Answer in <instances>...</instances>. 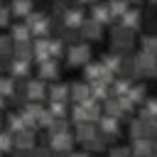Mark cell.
<instances>
[{"instance_id": "1", "label": "cell", "mask_w": 157, "mask_h": 157, "mask_svg": "<svg viewBox=\"0 0 157 157\" xmlns=\"http://www.w3.org/2000/svg\"><path fill=\"white\" fill-rule=\"evenodd\" d=\"M69 66H83V64H88V59H91V49H88V44H71L69 47Z\"/></svg>"}, {"instance_id": "2", "label": "cell", "mask_w": 157, "mask_h": 157, "mask_svg": "<svg viewBox=\"0 0 157 157\" xmlns=\"http://www.w3.org/2000/svg\"><path fill=\"white\" fill-rule=\"evenodd\" d=\"M29 29H32V34L39 39V37H44L47 34V29H49V17L44 15V12H32L29 17H27V22H25Z\"/></svg>"}, {"instance_id": "3", "label": "cell", "mask_w": 157, "mask_h": 157, "mask_svg": "<svg viewBox=\"0 0 157 157\" xmlns=\"http://www.w3.org/2000/svg\"><path fill=\"white\" fill-rule=\"evenodd\" d=\"M110 39H113V47H115V49H130V47H132V32L125 29L123 25H113Z\"/></svg>"}, {"instance_id": "4", "label": "cell", "mask_w": 157, "mask_h": 157, "mask_svg": "<svg viewBox=\"0 0 157 157\" xmlns=\"http://www.w3.org/2000/svg\"><path fill=\"white\" fill-rule=\"evenodd\" d=\"M78 32H81V37H83V39H101V32H103V25H101V22H96L93 17H86Z\"/></svg>"}, {"instance_id": "5", "label": "cell", "mask_w": 157, "mask_h": 157, "mask_svg": "<svg viewBox=\"0 0 157 157\" xmlns=\"http://www.w3.org/2000/svg\"><path fill=\"white\" fill-rule=\"evenodd\" d=\"M64 27H69V29H81V25H83V20H86V15L78 10V7H71V10H66L64 12Z\"/></svg>"}, {"instance_id": "6", "label": "cell", "mask_w": 157, "mask_h": 157, "mask_svg": "<svg viewBox=\"0 0 157 157\" xmlns=\"http://www.w3.org/2000/svg\"><path fill=\"white\" fill-rule=\"evenodd\" d=\"M118 25H123V27H125V29H130V32H135V29L142 25V12L132 7V10H128V12L118 20Z\"/></svg>"}, {"instance_id": "7", "label": "cell", "mask_w": 157, "mask_h": 157, "mask_svg": "<svg viewBox=\"0 0 157 157\" xmlns=\"http://www.w3.org/2000/svg\"><path fill=\"white\" fill-rule=\"evenodd\" d=\"M49 145H52V150H54V152H69V150H71V145H74V137H71L69 132H61V135H52Z\"/></svg>"}, {"instance_id": "8", "label": "cell", "mask_w": 157, "mask_h": 157, "mask_svg": "<svg viewBox=\"0 0 157 157\" xmlns=\"http://www.w3.org/2000/svg\"><path fill=\"white\" fill-rule=\"evenodd\" d=\"M32 54L37 56V61H39V64H42V61H49V59H52V54H49V39H47V37H39V39H34Z\"/></svg>"}, {"instance_id": "9", "label": "cell", "mask_w": 157, "mask_h": 157, "mask_svg": "<svg viewBox=\"0 0 157 157\" xmlns=\"http://www.w3.org/2000/svg\"><path fill=\"white\" fill-rule=\"evenodd\" d=\"M47 93H49V91L44 88L42 78H29V81H27V98H32V101H42Z\"/></svg>"}, {"instance_id": "10", "label": "cell", "mask_w": 157, "mask_h": 157, "mask_svg": "<svg viewBox=\"0 0 157 157\" xmlns=\"http://www.w3.org/2000/svg\"><path fill=\"white\" fill-rule=\"evenodd\" d=\"M91 17L96 20V22H101V25H108V22H113V17H110V10H108V2L103 5V2H96L93 7H91Z\"/></svg>"}, {"instance_id": "11", "label": "cell", "mask_w": 157, "mask_h": 157, "mask_svg": "<svg viewBox=\"0 0 157 157\" xmlns=\"http://www.w3.org/2000/svg\"><path fill=\"white\" fill-rule=\"evenodd\" d=\"M152 150H155V145H152L150 137H142V140L132 142V157H150Z\"/></svg>"}, {"instance_id": "12", "label": "cell", "mask_w": 157, "mask_h": 157, "mask_svg": "<svg viewBox=\"0 0 157 157\" xmlns=\"http://www.w3.org/2000/svg\"><path fill=\"white\" fill-rule=\"evenodd\" d=\"M49 98L56 101V103H64L66 98H71V86H66V83H54V86L49 88Z\"/></svg>"}, {"instance_id": "13", "label": "cell", "mask_w": 157, "mask_h": 157, "mask_svg": "<svg viewBox=\"0 0 157 157\" xmlns=\"http://www.w3.org/2000/svg\"><path fill=\"white\" fill-rule=\"evenodd\" d=\"M71 98H74L76 103L91 101V86H88V83H71Z\"/></svg>"}, {"instance_id": "14", "label": "cell", "mask_w": 157, "mask_h": 157, "mask_svg": "<svg viewBox=\"0 0 157 157\" xmlns=\"http://www.w3.org/2000/svg\"><path fill=\"white\" fill-rule=\"evenodd\" d=\"M32 0H12V5H10V12L12 15H17V17H29L34 10H32Z\"/></svg>"}, {"instance_id": "15", "label": "cell", "mask_w": 157, "mask_h": 157, "mask_svg": "<svg viewBox=\"0 0 157 157\" xmlns=\"http://www.w3.org/2000/svg\"><path fill=\"white\" fill-rule=\"evenodd\" d=\"M76 137H78L81 142H91V140L96 137V125H93V123H81V125H76Z\"/></svg>"}, {"instance_id": "16", "label": "cell", "mask_w": 157, "mask_h": 157, "mask_svg": "<svg viewBox=\"0 0 157 157\" xmlns=\"http://www.w3.org/2000/svg\"><path fill=\"white\" fill-rule=\"evenodd\" d=\"M108 10H110L113 20H120L130 7H128V0H108Z\"/></svg>"}, {"instance_id": "17", "label": "cell", "mask_w": 157, "mask_h": 157, "mask_svg": "<svg viewBox=\"0 0 157 157\" xmlns=\"http://www.w3.org/2000/svg\"><path fill=\"white\" fill-rule=\"evenodd\" d=\"M56 74H59L56 59H49V61H42L39 64V78H54Z\"/></svg>"}, {"instance_id": "18", "label": "cell", "mask_w": 157, "mask_h": 157, "mask_svg": "<svg viewBox=\"0 0 157 157\" xmlns=\"http://www.w3.org/2000/svg\"><path fill=\"white\" fill-rule=\"evenodd\" d=\"M101 64L113 74V71H120V66H123V56H120V54H105Z\"/></svg>"}, {"instance_id": "19", "label": "cell", "mask_w": 157, "mask_h": 157, "mask_svg": "<svg viewBox=\"0 0 157 157\" xmlns=\"http://www.w3.org/2000/svg\"><path fill=\"white\" fill-rule=\"evenodd\" d=\"M15 142L20 145V150H32L34 147V135L29 130H22V132L15 135Z\"/></svg>"}, {"instance_id": "20", "label": "cell", "mask_w": 157, "mask_h": 157, "mask_svg": "<svg viewBox=\"0 0 157 157\" xmlns=\"http://www.w3.org/2000/svg\"><path fill=\"white\" fill-rule=\"evenodd\" d=\"M32 37V29L27 25H12V39L15 42H29Z\"/></svg>"}, {"instance_id": "21", "label": "cell", "mask_w": 157, "mask_h": 157, "mask_svg": "<svg viewBox=\"0 0 157 157\" xmlns=\"http://www.w3.org/2000/svg\"><path fill=\"white\" fill-rule=\"evenodd\" d=\"M98 128H101L103 132L113 135V132H118V118H113V115H103V118L98 120Z\"/></svg>"}, {"instance_id": "22", "label": "cell", "mask_w": 157, "mask_h": 157, "mask_svg": "<svg viewBox=\"0 0 157 157\" xmlns=\"http://www.w3.org/2000/svg\"><path fill=\"white\" fill-rule=\"evenodd\" d=\"M10 69H12L15 76H27V71H29V61H25V59H15V61H10Z\"/></svg>"}, {"instance_id": "23", "label": "cell", "mask_w": 157, "mask_h": 157, "mask_svg": "<svg viewBox=\"0 0 157 157\" xmlns=\"http://www.w3.org/2000/svg\"><path fill=\"white\" fill-rule=\"evenodd\" d=\"M91 98H96V101H105V98H108V88H105V83H101V81L91 83Z\"/></svg>"}, {"instance_id": "24", "label": "cell", "mask_w": 157, "mask_h": 157, "mask_svg": "<svg viewBox=\"0 0 157 157\" xmlns=\"http://www.w3.org/2000/svg\"><path fill=\"white\" fill-rule=\"evenodd\" d=\"M15 54H17V59H29L32 56V47H29V42H15Z\"/></svg>"}, {"instance_id": "25", "label": "cell", "mask_w": 157, "mask_h": 157, "mask_svg": "<svg viewBox=\"0 0 157 157\" xmlns=\"http://www.w3.org/2000/svg\"><path fill=\"white\" fill-rule=\"evenodd\" d=\"M142 52H150L157 56V34H145L142 37Z\"/></svg>"}, {"instance_id": "26", "label": "cell", "mask_w": 157, "mask_h": 157, "mask_svg": "<svg viewBox=\"0 0 157 157\" xmlns=\"http://www.w3.org/2000/svg\"><path fill=\"white\" fill-rule=\"evenodd\" d=\"M125 96H128L132 103H140V101H145V88H142V86H137V88H130Z\"/></svg>"}, {"instance_id": "27", "label": "cell", "mask_w": 157, "mask_h": 157, "mask_svg": "<svg viewBox=\"0 0 157 157\" xmlns=\"http://www.w3.org/2000/svg\"><path fill=\"white\" fill-rule=\"evenodd\" d=\"M142 118H157V98H150L145 110H142Z\"/></svg>"}, {"instance_id": "28", "label": "cell", "mask_w": 157, "mask_h": 157, "mask_svg": "<svg viewBox=\"0 0 157 157\" xmlns=\"http://www.w3.org/2000/svg\"><path fill=\"white\" fill-rule=\"evenodd\" d=\"M49 113H52L54 118H64V115H66V108H64V103H56V101H52V108H49Z\"/></svg>"}, {"instance_id": "29", "label": "cell", "mask_w": 157, "mask_h": 157, "mask_svg": "<svg viewBox=\"0 0 157 157\" xmlns=\"http://www.w3.org/2000/svg\"><path fill=\"white\" fill-rule=\"evenodd\" d=\"M0 93H2V96H10V93H12V78L0 76Z\"/></svg>"}, {"instance_id": "30", "label": "cell", "mask_w": 157, "mask_h": 157, "mask_svg": "<svg viewBox=\"0 0 157 157\" xmlns=\"http://www.w3.org/2000/svg\"><path fill=\"white\" fill-rule=\"evenodd\" d=\"M108 157H132V150H128V147H113L108 152Z\"/></svg>"}, {"instance_id": "31", "label": "cell", "mask_w": 157, "mask_h": 157, "mask_svg": "<svg viewBox=\"0 0 157 157\" xmlns=\"http://www.w3.org/2000/svg\"><path fill=\"white\" fill-rule=\"evenodd\" d=\"M49 54H52V59L56 54H61V39H49Z\"/></svg>"}, {"instance_id": "32", "label": "cell", "mask_w": 157, "mask_h": 157, "mask_svg": "<svg viewBox=\"0 0 157 157\" xmlns=\"http://www.w3.org/2000/svg\"><path fill=\"white\" fill-rule=\"evenodd\" d=\"M12 147V137L7 135V132H0V152H5V150H10Z\"/></svg>"}, {"instance_id": "33", "label": "cell", "mask_w": 157, "mask_h": 157, "mask_svg": "<svg viewBox=\"0 0 157 157\" xmlns=\"http://www.w3.org/2000/svg\"><path fill=\"white\" fill-rule=\"evenodd\" d=\"M7 54H10V37L0 34V56H7Z\"/></svg>"}, {"instance_id": "34", "label": "cell", "mask_w": 157, "mask_h": 157, "mask_svg": "<svg viewBox=\"0 0 157 157\" xmlns=\"http://www.w3.org/2000/svg\"><path fill=\"white\" fill-rule=\"evenodd\" d=\"M86 145H88L91 150H103V145H105V142H103V137H98V135H96V137H93L91 142H86Z\"/></svg>"}, {"instance_id": "35", "label": "cell", "mask_w": 157, "mask_h": 157, "mask_svg": "<svg viewBox=\"0 0 157 157\" xmlns=\"http://www.w3.org/2000/svg\"><path fill=\"white\" fill-rule=\"evenodd\" d=\"M7 22H10V10L2 7V10H0V27H5Z\"/></svg>"}, {"instance_id": "36", "label": "cell", "mask_w": 157, "mask_h": 157, "mask_svg": "<svg viewBox=\"0 0 157 157\" xmlns=\"http://www.w3.org/2000/svg\"><path fill=\"white\" fill-rule=\"evenodd\" d=\"M34 157H52V150H34Z\"/></svg>"}, {"instance_id": "37", "label": "cell", "mask_w": 157, "mask_h": 157, "mask_svg": "<svg viewBox=\"0 0 157 157\" xmlns=\"http://www.w3.org/2000/svg\"><path fill=\"white\" fill-rule=\"evenodd\" d=\"M78 5H96V0H78Z\"/></svg>"}, {"instance_id": "38", "label": "cell", "mask_w": 157, "mask_h": 157, "mask_svg": "<svg viewBox=\"0 0 157 157\" xmlns=\"http://www.w3.org/2000/svg\"><path fill=\"white\" fill-rule=\"evenodd\" d=\"M71 157H88L86 152H78V155H71Z\"/></svg>"}, {"instance_id": "39", "label": "cell", "mask_w": 157, "mask_h": 157, "mask_svg": "<svg viewBox=\"0 0 157 157\" xmlns=\"http://www.w3.org/2000/svg\"><path fill=\"white\" fill-rule=\"evenodd\" d=\"M15 157H27V155H15Z\"/></svg>"}, {"instance_id": "40", "label": "cell", "mask_w": 157, "mask_h": 157, "mask_svg": "<svg viewBox=\"0 0 157 157\" xmlns=\"http://www.w3.org/2000/svg\"><path fill=\"white\" fill-rule=\"evenodd\" d=\"M128 2H137V0H128Z\"/></svg>"}, {"instance_id": "41", "label": "cell", "mask_w": 157, "mask_h": 157, "mask_svg": "<svg viewBox=\"0 0 157 157\" xmlns=\"http://www.w3.org/2000/svg\"><path fill=\"white\" fill-rule=\"evenodd\" d=\"M152 2H157V0H152Z\"/></svg>"}, {"instance_id": "42", "label": "cell", "mask_w": 157, "mask_h": 157, "mask_svg": "<svg viewBox=\"0 0 157 157\" xmlns=\"http://www.w3.org/2000/svg\"><path fill=\"white\" fill-rule=\"evenodd\" d=\"M0 10H2V5H0Z\"/></svg>"}]
</instances>
